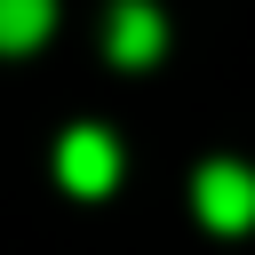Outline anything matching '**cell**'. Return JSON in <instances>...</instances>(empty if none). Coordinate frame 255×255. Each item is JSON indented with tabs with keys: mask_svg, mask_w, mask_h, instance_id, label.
Returning <instances> with one entry per match:
<instances>
[{
	"mask_svg": "<svg viewBox=\"0 0 255 255\" xmlns=\"http://www.w3.org/2000/svg\"><path fill=\"white\" fill-rule=\"evenodd\" d=\"M56 183L80 191V199H104V191L120 183V143H112V128H64V143H56Z\"/></svg>",
	"mask_w": 255,
	"mask_h": 255,
	"instance_id": "cell-1",
	"label": "cell"
},
{
	"mask_svg": "<svg viewBox=\"0 0 255 255\" xmlns=\"http://www.w3.org/2000/svg\"><path fill=\"white\" fill-rule=\"evenodd\" d=\"M191 199H199V223L207 231H247L255 223V175L239 159H207L191 175Z\"/></svg>",
	"mask_w": 255,
	"mask_h": 255,
	"instance_id": "cell-2",
	"label": "cell"
},
{
	"mask_svg": "<svg viewBox=\"0 0 255 255\" xmlns=\"http://www.w3.org/2000/svg\"><path fill=\"white\" fill-rule=\"evenodd\" d=\"M104 48H112V64H159V48H167V16H159V0H112V16H104Z\"/></svg>",
	"mask_w": 255,
	"mask_h": 255,
	"instance_id": "cell-3",
	"label": "cell"
},
{
	"mask_svg": "<svg viewBox=\"0 0 255 255\" xmlns=\"http://www.w3.org/2000/svg\"><path fill=\"white\" fill-rule=\"evenodd\" d=\"M48 24H56V0H0V56L40 48V40H48Z\"/></svg>",
	"mask_w": 255,
	"mask_h": 255,
	"instance_id": "cell-4",
	"label": "cell"
}]
</instances>
